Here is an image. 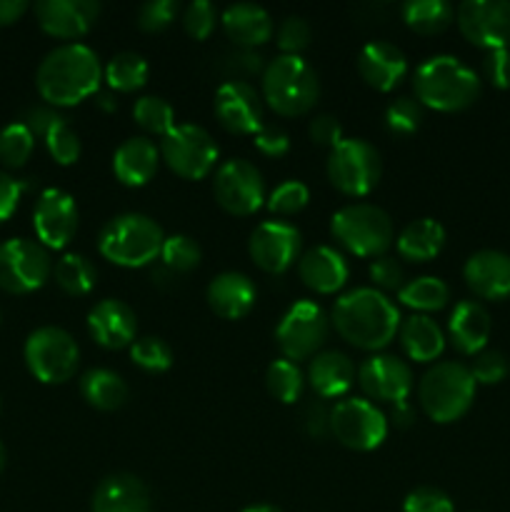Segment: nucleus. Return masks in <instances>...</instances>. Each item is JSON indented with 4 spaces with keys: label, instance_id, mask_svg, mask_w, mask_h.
<instances>
[{
    "label": "nucleus",
    "instance_id": "f257e3e1",
    "mask_svg": "<svg viewBox=\"0 0 510 512\" xmlns=\"http://www.w3.org/2000/svg\"><path fill=\"white\" fill-rule=\"evenodd\" d=\"M400 310L393 300L375 288L348 290L335 300L330 325L348 345L368 353L388 348L398 335Z\"/></svg>",
    "mask_w": 510,
    "mask_h": 512
},
{
    "label": "nucleus",
    "instance_id": "f03ea898",
    "mask_svg": "<svg viewBox=\"0 0 510 512\" xmlns=\"http://www.w3.org/2000/svg\"><path fill=\"white\" fill-rule=\"evenodd\" d=\"M103 68L93 48L63 43L50 50L35 70V88L50 108H70L98 93Z\"/></svg>",
    "mask_w": 510,
    "mask_h": 512
},
{
    "label": "nucleus",
    "instance_id": "7ed1b4c3",
    "mask_svg": "<svg viewBox=\"0 0 510 512\" xmlns=\"http://www.w3.org/2000/svg\"><path fill=\"white\" fill-rule=\"evenodd\" d=\"M415 100L438 113L470 108L480 95V78L455 55H433L415 68Z\"/></svg>",
    "mask_w": 510,
    "mask_h": 512
},
{
    "label": "nucleus",
    "instance_id": "20e7f679",
    "mask_svg": "<svg viewBox=\"0 0 510 512\" xmlns=\"http://www.w3.org/2000/svg\"><path fill=\"white\" fill-rule=\"evenodd\" d=\"M320 80L300 55H278L263 70L260 98L280 118H298L318 103Z\"/></svg>",
    "mask_w": 510,
    "mask_h": 512
},
{
    "label": "nucleus",
    "instance_id": "39448f33",
    "mask_svg": "<svg viewBox=\"0 0 510 512\" xmlns=\"http://www.w3.org/2000/svg\"><path fill=\"white\" fill-rule=\"evenodd\" d=\"M165 233L143 213H120L98 233V253L118 268H145L160 258Z\"/></svg>",
    "mask_w": 510,
    "mask_h": 512
},
{
    "label": "nucleus",
    "instance_id": "423d86ee",
    "mask_svg": "<svg viewBox=\"0 0 510 512\" xmlns=\"http://www.w3.org/2000/svg\"><path fill=\"white\" fill-rule=\"evenodd\" d=\"M475 388L478 383L468 365L455 363V360L433 363L418 383L420 410L438 425L455 423L473 405Z\"/></svg>",
    "mask_w": 510,
    "mask_h": 512
},
{
    "label": "nucleus",
    "instance_id": "0eeeda50",
    "mask_svg": "<svg viewBox=\"0 0 510 512\" xmlns=\"http://www.w3.org/2000/svg\"><path fill=\"white\" fill-rule=\"evenodd\" d=\"M333 238L355 258H380L395 240L393 218L373 203H350L330 218Z\"/></svg>",
    "mask_w": 510,
    "mask_h": 512
},
{
    "label": "nucleus",
    "instance_id": "6e6552de",
    "mask_svg": "<svg viewBox=\"0 0 510 512\" xmlns=\"http://www.w3.org/2000/svg\"><path fill=\"white\" fill-rule=\"evenodd\" d=\"M330 185L348 198L373 193L383 175V160L375 145L363 138H343L325 160Z\"/></svg>",
    "mask_w": 510,
    "mask_h": 512
},
{
    "label": "nucleus",
    "instance_id": "1a4fd4ad",
    "mask_svg": "<svg viewBox=\"0 0 510 512\" xmlns=\"http://www.w3.org/2000/svg\"><path fill=\"white\" fill-rule=\"evenodd\" d=\"M23 358L35 380L45 385H63L78 373L80 348L68 330L43 325L28 335Z\"/></svg>",
    "mask_w": 510,
    "mask_h": 512
},
{
    "label": "nucleus",
    "instance_id": "9d476101",
    "mask_svg": "<svg viewBox=\"0 0 510 512\" xmlns=\"http://www.w3.org/2000/svg\"><path fill=\"white\" fill-rule=\"evenodd\" d=\"M160 160L183 180H203L213 173L218 145L213 135L193 123H180L160 140Z\"/></svg>",
    "mask_w": 510,
    "mask_h": 512
},
{
    "label": "nucleus",
    "instance_id": "9b49d317",
    "mask_svg": "<svg viewBox=\"0 0 510 512\" xmlns=\"http://www.w3.org/2000/svg\"><path fill=\"white\" fill-rule=\"evenodd\" d=\"M330 333V318L313 300H298L285 310L275 328V343L285 360H310L320 353Z\"/></svg>",
    "mask_w": 510,
    "mask_h": 512
},
{
    "label": "nucleus",
    "instance_id": "f8f14e48",
    "mask_svg": "<svg viewBox=\"0 0 510 512\" xmlns=\"http://www.w3.org/2000/svg\"><path fill=\"white\" fill-rule=\"evenodd\" d=\"M328 423L335 440L355 453H370L388 438V420L368 398H343L330 410Z\"/></svg>",
    "mask_w": 510,
    "mask_h": 512
},
{
    "label": "nucleus",
    "instance_id": "ddd939ff",
    "mask_svg": "<svg viewBox=\"0 0 510 512\" xmlns=\"http://www.w3.org/2000/svg\"><path fill=\"white\" fill-rule=\"evenodd\" d=\"M53 273L50 253L28 238H10L0 243V290L10 295L35 293Z\"/></svg>",
    "mask_w": 510,
    "mask_h": 512
},
{
    "label": "nucleus",
    "instance_id": "4468645a",
    "mask_svg": "<svg viewBox=\"0 0 510 512\" xmlns=\"http://www.w3.org/2000/svg\"><path fill=\"white\" fill-rule=\"evenodd\" d=\"M213 195L225 213L238 218L255 215L268 200L263 175L245 158H230L215 170Z\"/></svg>",
    "mask_w": 510,
    "mask_h": 512
},
{
    "label": "nucleus",
    "instance_id": "2eb2a0df",
    "mask_svg": "<svg viewBox=\"0 0 510 512\" xmlns=\"http://www.w3.org/2000/svg\"><path fill=\"white\" fill-rule=\"evenodd\" d=\"M455 23L468 43L488 50L510 45V0H463Z\"/></svg>",
    "mask_w": 510,
    "mask_h": 512
},
{
    "label": "nucleus",
    "instance_id": "dca6fc26",
    "mask_svg": "<svg viewBox=\"0 0 510 512\" xmlns=\"http://www.w3.org/2000/svg\"><path fill=\"white\" fill-rule=\"evenodd\" d=\"M300 230L285 220H263L250 233L248 253L253 263L268 275H283L300 260Z\"/></svg>",
    "mask_w": 510,
    "mask_h": 512
},
{
    "label": "nucleus",
    "instance_id": "f3484780",
    "mask_svg": "<svg viewBox=\"0 0 510 512\" xmlns=\"http://www.w3.org/2000/svg\"><path fill=\"white\" fill-rule=\"evenodd\" d=\"M33 230L45 250H63L78 233V205L70 193L48 188L33 208Z\"/></svg>",
    "mask_w": 510,
    "mask_h": 512
},
{
    "label": "nucleus",
    "instance_id": "a211bd4d",
    "mask_svg": "<svg viewBox=\"0 0 510 512\" xmlns=\"http://www.w3.org/2000/svg\"><path fill=\"white\" fill-rule=\"evenodd\" d=\"M358 385L368 400L380 403H408L413 390V370L398 355L375 353L358 368Z\"/></svg>",
    "mask_w": 510,
    "mask_h": 512
},
{
    "label": "nucleus",
    "instance_id": "6ab92c4d",
    "mask_svg": "<svg viewBox=\"0 0 510 512\" xmlns=\"http://www.w3.org/2000/svg\"><path fill=\"white\" fill-rule=\"evenodd\" d=\"M263 98L248 80H225L215 90L213 110L218 123L233 135H255L263 120Z\"/></svg>",
    "mask_w": 510,
    "mask_h": 512
},
{
    "label": "nucleus",
    "instance_id": "aec40b11",
    "mask_svg": "<svg viewBox=\"0 0 510 512\" xmlns=\"http://www.w3.org/2000/svg\"><path fill=\"white\" fill-rule=\"evenodd\" d=\"M100 3L95 0H40L35 18L48 35L60 40H78L98 23Z\"/></svg>",
    "mask_w": 510,
    "mask_h": 512
},
{
    "label": "nucleus",
    "instance_id": "412c9836",
    "mask_svg": "<svg viewBox=\"0 0 510 512\" xmlns=\"http://www.w3.org/2000/svg\"><path fill=\"white\" fill-rule=\"evenodd\" d=\"M88 335L105 350H123L135 343L138 318L133 308L118 298H105L95 303L88 313Z\"/></svg>",
    "mask_w": 510,
    "mask_h": 512
},
{
    "label": "nucleus",
    "instance_id": "4be33fe9",
    "mask_svg": "<svg viewBox=\"0 0 510 512\" xmlns=\"http://www.w3.org/2000/svg\"><path fill=\"white\" fill-rule=\"evenodd\" d=\"M358 73L373 90L380 93H390L398 88L408 75V58L398 45L388 43V40H370L360 48L358 60Z\"/></svg>",
    "mask_w": 510,
    "mask_h": 512
},
{
    "label": "nucleus",
    "instance_id": "5701e85b",
    "mask_svg": "<svg viewBox=\"0 0 510 512\" xmlns=\"http://www.w3.org/2000/svg\"><path fill=\"white\" fill-rule=\"evenodd\" d=\"M463 278L478 298H510V255L500 250H478L465 260Z\"/></svg>",
    "mask_w": 510,
    "mask_h": 512
},
{
    "label": "nucleus",
    "instance_id": "b1692460",
    "mask_svg": "<svg viewBox=\"0 0 510 512\" xmlns=\"http://www.w3.org/2000/svg\"><path fill=\"white\" fill-rule=\"evenodd\" d=\"M350 268L343 253L330 245H315L298 260V278L318 295H333L348 283Z\"/></svg>",
    "mask_w": 510,
    "mask_h": 512
},
{
    "label": "nucleus",
    "instance_id": "393cba45",
    "mask_svg": "<svg viewBox=\"0 0 510 512\" xmlns=\"http://www.w3.org/2000/svg\"><path fill=\"white\" fill-rule=\"evenodd\" d=\"M90 512H153V498L140 478L130 473H113L95 488Z\"/></svg>",
    "mask_w": 510,
    "mask_h": 512
},
{
    "label": "nucleus",
    "instance_id": "a878e982",
    "mask_svg": "<svg viewBox=\"0 0 510 512\" xmlns=\"http://www.w3.org/2000/svg\"><path fill=\"white\" fill-rule=\"evenodd\" d=\"M258 290L255 283L245 273H228L215 275L205 288V300H208L210 310L223 320H240L253 310Z\"/></svg>",
    "mask_w": 510,
    "mask_h": 512
},
{
    "label": "nucleus",
    "instance_id": "bb28decb",
    "mask_svg": "<svg viewBox=\"0 0 510 512\" xmlns=\"http://www.w3.org/2000/svg\"><path fill=\"white\" fill-rule=\"evenodd\" d=\"M490 313L478 300H460L448 318V338L463 355L483 353L490 338Z\"/></svg>",
    "mask_w": 510,
    "mask_h": 512
},
{
    "label": "nucleus",
    "instance_id": "cd10ccee",
    "mask_svg": "<svg viewBox=\"0 0 510 512\" xmlns=\"http://www.w3.org/2000/svg\"><path fill=\"white\" fill-rule=\"evenodd\" d=\"M160 165V148L145 135L123 140L113 153V173L128 188H140L150 183L153 175L158 173Z\"/></svg>",
    "mask_w": 510,
    "mask_h": 512
},
{
    "label": "nucleus",
    "instance_id": "c85d7f7f",
    "mask_svg": "<svg viewBox=\"0 0 510 512\" xmlns=\"http://www.w3.org/2000/svg\"><path fill=\"white\" fill-rule=\"evenodd\" d=\"M228 40H233L238 48L253 50L258 45H265L273 38V18L265 8L255 3H233L220 15Z\"/></svg>",
    "mask_w": 510,
    "mask_h": 512
},
{
    "label": "nucleus",
    "instance_id": "c756f323",
    "mask_svg": "<svg viewBox=\"0 0 510 512\" xmlns=\"http://www.w3.org/2000/svg\"><path fill=\"white\" fill-rule=\"evenodd\" d=\"M308 383L320 400L343 398L355 383L353 360L340 350H320L310 358Z\"/></svg>",
    "mask_w": 510,
    "mask_h": 512
},
{
    "label": "nucleus",
    "instance_id": "7c9ffc66",
    "mask_svg": "<svg viewBox=\"0 0 510 512\" xmlns=\"http://www.w3.org/2000/svg\"><path fill=\"white\" fill-rule=\"evenodd\" d=\"M398 340L413 363H435L445 350V333L430 315L413 313L400 323Z\"/></svg>",
    "mask_w": 510,
    "mask_h": 512
},
{
    "label": "nucleus",
    "instance_id": "2f4dec72",
    "mask_svg": "<svg viewBox=\"0 0 510 512\" xmlns=\"http://www.w3.org/2000/svg\"><path fill=\"white\" fill-rule=\"evenodd\" d=\"M445 245V228L435 218L410 220L395 238V250L400 260L408 263H430L440 255Z\"/></svg>",
    "mask_w": 510,
    "mask_h": 512
},
{
    "label": "nucleus",
    "instance_id": "473e14b6",
    "mask_svg": "<svg viewBox=\"0 0 510 512\" xmlns=\"http://www.w3.org/2000/svg\"><path fill=\"white\" fill-rule=\"evenodd\" d=\"M128 393L125 380L108 368H93L80 378V395L90 408L100 410V413H113V410L123 408Z\"/></svg>",
    "mask_w": 510,
    "mask_h": 512
},
{
    "label": "nucleus",
    "instance_id": "72a5a7b5",
    "mask_svg": "<svg viewBox=\"0 0 510 512\" xmlns=\"http://www.w3.org/2000/svg\"><path fill=\"white\" fill-rule=\"evenodd\" d=\"M53 275L58 288L65 295H73V298H83L98 283V268L93 265V260L83 253H65L60 255L58 263L53 265Z\"/></svg>",
    "mask_w": 510,
    "mask_h": 512
},
{
    "label": "nucleus",
    "instance_id": "f704fd0d",
    "mask_svg": "<svg viewBox=\"0 0 510 512\" xmlns=\"http://www.w3.org/2000/svg\"><path fill=\"white\" fill-rule=\"evenodd\" d=\"M398 300L413 313L428 315L443 310L450 303V288L445 285V280L435 278V275H423V278L408 280L398 290Z\"/></svg>",
    "mask_w": 510,
    "mask_h": 512
},
{
    "label": "nucleus",
    "instance_id": "c9c22d12",
    "mask_svg": "<svg viewBox=\"0 0 510 512\" xmlns=\"http://www.w3.org/2000/svg\"><path fill=\"white\" fill-rule=\"evenodd\" d=\"M455 10L448 0H408L403 5V20L413 33L438 35L453 23Z\"/></svg>",
    "mask_w": 510,
    "mask_h": 512
},
{
    "label": "nucleus",
    "instance_id": "e433bc0d",
    "mask_svg": "<svg viewBox=\"0 0 510 512\" xmlns=\"http://www.w3.org/2000/svg\"><path fill=\"white\" fill-rule=\"evenodd\" d=\"M148 73V60L143 55L133 53V50L115 53L103 70L108 88L118 90V93H135V90H140L148 83Z\"/></svg>",
    "mask_w": 510,
    "mask_h": 512
},
{
    "label": "nucleus",
    "instance_id": "4c0bfd02",
    "mask_svg": "<svg viewBox=\"0 0 510 512\" xmlns=\"http://www.w3.org/2000/svg\"><path fill=\"white\" fill-rule=\"evenodd\" d=\"M265 388L273 395L278 403L293 405L295 400H300L305 388V375L303 370L298 368V363L293 360L278 358L268 365L265 370Z\"/></svg>",
    "mask_w": 510,
    "mask_h": 512
},
{
    "label": "nucleus",
    "instance_id": "58836bf2",
    "mask_svg": "<svg viewBox=\"0 0 510 512\" xmlns=\"http://www.w3.org/2000/svg\"><path fill=\"white\" fill-rule=\"evenodd\" d=\"M133 120L150 135H160V140L175 128V110L168 100L158 95H143L133 105Z\"/></svg>",
    "mask_w": 510,
    "mask_h": 512
},
{
    "label": "nucleus",
    "instance_id": "ea45409f",
    "mask_svg": "<svg viewBox=\"0 0 510 512\" xmlns=\"http://www.w3.org/2000/svg\"><path fill=\"white\" fill-rule=\"evenodd\" d=\"M35 148V135L23 123H10L0 130V163L5 168H23Z\"/></svg>",
    "mask_w": 510,
    "mask_h": 512
},
{
    "label": "nucleus",
    "instance_id": "a19ab883",
    "mask_svg": "<svg viewBox=\"0 0 510 512\" xmlns=\"http://www.w3.org/2000/svg\"><path fill=\"white\" fill-rule=\"evenodd\" d=\"M130 360L133 365H138L145 373H165L173 365V350L165 343L163 338H155V335H145V338H135V343L130 345Z\"/></svg>",
    "mask_w": 510,
    "mask_h": 512
},
{
    "label": "nucleus",
    "instance_id": "79ce46f5",
    "mask_svg": "<svg viewBox=\"0 0 510 512\" xmlns=\"http://www.w3.org/2000/svg\"><path fill=\"white\" fill-rule=\"evenodd\" d=\"M160 258H163V265L170 273L178 275L198 268L203 253H200V245L190 235H170V238H165Z\"/></svg>",
    "mask_w": 510,
    "mask_h": 512
},
{
    "label": "nucleus",
    "instance_id": "37998d69",
    "mask_svg": "<svg viewBox=\"0 0 510 512\" xmlns=\"http://www.w3.org/2000/svg\"><path fill=\"white\" fill-rule=\"evenodd\" d=\"M45 148L58 165H73L80 158V138L65 118L55 120L45 133Z\"/></svg>",
    "mask_w": 510,
    "mask_h": 512
},
{
    "label": "nucleus",
    "instance_id": "c03bdc74",
    "mask_svg": "<svg viewBox=\"0 0 510 512\" xmlns=\"http://www.w3.org/2000/svg\"><path fill=\"white\" fill-rule=\"evenodd\" d=\"M308 200H310V190L303 180H285V183H280L278 188L268 195L265 208H268L273 215L285 218V215L300 213V210L308 205Z\"/></svg>",
    "mask_w": 510,
    "mask_h": 512
},
{
    "label": "nucleus",
    "instance_id": "a18cd8bd",
    "mask_svg": "<svg viewBox=\"0 0 510 512\" xmlns=\"http://www.w3.org/2000/svg\"><path fill=\"white\" fill-rule=\"evenodd\" d=\"M423 120V105L415 98H395L385 108V128L393 135H413Z\"/></svg>",
    "mask_w": 510,
    "mask_h": 512
},
{
    "label": "nucleus",
    "instance_id": "49530a36",
    "mask_svg": "<svg viewBox=\"0 0 510 512\" xmlns=\"http://www.w3.org/2000/svg\"><path fill=\"white\" fill-rule=\"evenodd\" d=\"M218 18V8L210 0H193L183 10V28L193 40H205L218 25Z\"/></svg>",
    "mask_w": 510,
    "mask_h": 512
},
{
    "label": "nucleus",
    "instance_id": "de8ad7c7",
    "mask_svg": "<svg viewBox=\"0 0 510 512\" xmlns=\"http://www.w3.org/2000/svg\"><path fill=\"white\" fill-rule=\"evenodd\" d=\"M178 13V0H150V3L140 5L138 15H135V23H138V28L143 33H160V30L173 25Z\"/></svg>",
    "mask_w": 510,
    "mask_h": 512
},
{
    "label": "nucleus",
    "instance_id": "09e8293b",
    "mask_svg": "<svg viewBox=\"0 0 510 512\" xmlns=\"http://www.w3.org/2000/svg\"><path fill=\"white\" fill-rule=\"evenodd\" d=\"M310 38H313V28L300 15H288L278 25V48L283 50V55H300L310 45Z\"/></svg>",
    "mask_w": 510,
    "mask_h": 512
},
{
    "label": "nucleus",
    "instance_id": "8fccbe9b",
    "mask_svg": "<svg viewBox=\"0 0 510 512\" xmlns=\"http://www.w3.org/2000/svg\"><path fill=\"white\" fill-rule=\"evenodd\" d=\"M470 373H473L475 383L498 385L500 380L508 378L510 363L500 350H483V353L475 355L473 365H470Z\"/></svg>",
    "mask_w": 510,
    "mask_h": 512
},
{
    "label": "nucleus",
    "instance_id": "3c124183",
    "mask_svg": "<svg viewBox=\"0 0 510 512\" xmlns=\"http://www.w3.org/2000/svg\"><path fill=\"white\" fill-rule=\"evenodd\" d=\"M370 280H373V288L380 290V293H398L400 288L405 285V273L403 265L398 263L390 255H380L370 263L368 268Z\"/></svg>",
    "mask_w": 510,
    "mask_h": 512
},
{
    "label": "nucleus",
    "instance_id": "603ef678",
    "mask_svg": "<svg viewBox=\"0 0 510 512\" xmlns=\"http://www.w3.org/2000/svg\"><path fill=\"white\" fill-rule=\"evenodd\" d=\"M403 512H455L453 500L438 488H415L405 495Z\"/></svg>",
    "mask_w": 510,
    "mask_h": 512
},
{
    "label": "nucleus",
    "instance_id": "864d4df0",
    "mask_svg": "<svg viewBox=\"0 0 510 512\" xmlns=\"http://www.w3.org/2000/svg\"><path fill=\"white\" fill-rule=\"evenodd\" d=\"M253 145L268 158H283L290 150V135L280 125L263 123L258 133L253 135Z\"/></svg>",
    "mask_w": 510,
    "mask_h": 512
},
{
    "label": "nucleus",
    "instance_id": "5fc2aeb1",
    "mask_svg": "<svg viewBox=\"0 0 510 512\" xmlns=\"http://www.w3.org/2000/svg\"><path fill=\"white\" fill-rule=\"evenodd\" d=\"M308 133H310V140H313L315 145L333 150L335 145L343 140V125H340V120L335 118V115L323 113V115H315V118L310 120Z\"/></svg>",
    "mask_w": 510,
    "mask_h": 512
},
{
    "label": "nucleus",
    "instance_id": "6e6d98bb",
    "mask_svg": "<svg viewBox=\"0 0 510 512\" xmlns=\"http://www.w3.org/2000/svg\"><path fill=\"white\" fill-rule=\"evenodd\" d=\"M483 73L493 88H510V48L488 50L483 58Z\"/></svg>",
    "mask_w": 510,
    "mask_h": 512
},
{
    "label": "nucleus",
    "instance_id": "4d7b16f0",
    "mask_svg": "<svg viewBox=\"0 0 510 512\" xmlns=\"http://www.w3.org/2000/svg\"><path fill=\"white\" fill-rule=\"evenodd\" d=\"M25 185L20 180H15L13 175L0 170V223L13 218V213L18 210L20 195H23Z\"/></svg>",
    "mask_w": 510,
    "mask_h": 512
},
{
    "label": "nucleus",
    "instance_id": "13d9d810",
    "mask_svg": "<svg viewBox=\"0 0 510 512\" xmlns=\"http://www.w3.org/2000/svg\"><path fill=\"white\" fill-rule=\"evenodd\" d=\"M60 118H63V115L55 113L50 105H30V108L25 110V115H23V120H20V123H23L25 128H28L33 135H43V138H45V133L50 130V125H53L55 120H60Z\"/></svg>",
    "mask_w": 510,
    "mask_h": 512
},
{
    "label": "nucleus",
    "instance_id": "bf43d9fd",
    "mask_svg": "<svg viewBox=\"0 0 510 512\" xmlns=\"http://www.w3.org/2000/svg\"><path fill=\"white\" fill-rule=\"evenodd\" d=\"M28 0H0V28L13 25L28 13Z\"/></svg>",
    "mask_w": 510,
    "mask_h": 512
},
{
    "label": "nucleus",
    "instance_id": "052dcab7",
    "mask_svg": "<svg viewBox=\"0 0 510 512\" xmlns=\"http://www.w3.org/2000/svg\"><path fill=\"white\" fill-rule=\"evenodd\" d=\"M393 420L395 425H400V428H408V425L413 423V410H410V405L408 403L393 405Z\"/></svg>",
    "mask_w": 510,
    "mask_h": 512
},
{
    "label": "nucleus",
    "instance_id": "680f3d73",
    "mask_svg": "<svg viewBox=\"0 0 510 512\" xmlns=\"http://www.w3.org/2000/svg\"><path fill=\"white\" fill-rule=\"evenodd\" d=\"M95 95H98V105H100V108L108 110V113H113V110H115V100L110 98L108 93H95Z\"/></svg>",
    "mask_w": 510,
    "mask_h": 512
},
{
    "label": "nucleus",
    "instance_id": "e2e57ef3",
    "mask_svg": "<svg viewBox=\"0 0 510 512\" xmlns=\"http://www.w3.org/2000/svg\"><path fill=\"white\" fill-rule=\"evenodd\" d=\"M243 512H283V510L275 508V505H250V508H245Z\"/></svg>",
    "mask_w": 510,
    "mask_h": 512
},
{
    "label": "nucleus",
    "instance_id": "0e129e2a",
    "mask_svg": "<svg viewBox=\"0 0 510 512\" xmlns=\"http://www.w3.org/2000/svg\"><path fill=\"white\" fill-rule=\"evenodd\" d=\"M5 460H8V455H5L3 443H0V473H3V470H5Z\"/></svg>",
    "mask_w": 510,
    "mask_h": 512
}]
</instances>
